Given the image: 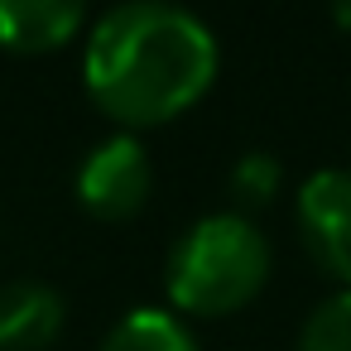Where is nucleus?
I'll return each instance as SVG.
<instances>
[{"label": "nucleus", "mask_w": 351, "mask_h": 351, "mask_svg": "<svg viewBox=\"0 0 351 351\" xmlns=\"http://www.w3.org/2000/svg\"><path fill=\"white\" fill-rule=\"evenodd\" d=\"M217 34L178 0H121L82 44L87 97L130 135L183 116L217 77Z\"/></svg>", "instance_id": "f257e3e1"}, {"label": "nucleus", "mask_w": 351, "mask_h": 351, "mask_svg": "<svg viewBox=\"0 0 351 351\" xmlns=\"http://www.w3.org/2000/svg\"><path fill=\"white\" fill-rule=\"evenodd\" d=\"M269 279V241L245 212L197 217L164 260V289L178 313L221 317L245 308Z\"/></svg>", "instance_id": "f03ea898"}, {"label": "nucleus", "mask_w": 351, "mask_h": 351, "mask_svg": "<svg viewBox=\"0 0 351 351\" xmlns=\"http://www.w3.org/2000/svg\"><path fill=\"white\" fill-rule=\"evenodd\" d=\"M73 183H77V202H82L92 217H101V221H125V217H135V212L149 202L154 164H149L145 145H140L130 130H121V135L97 140V145L82 154Z\"/></svg>", "instance_id": "7ed1b4c3"}, {"label": "nucleus", "mask_w": 351, "mask_h": 351, "mask_svg": "<svg viewBox=\"0 0 351 351\" xmlns=\"http://www.w3.org/2000/svg\"><path fill=\"white\" fill-rule=\"evenodd\" d=\"M298 236L313 265L351 284V169H317L293 197Z\"/></svg>", "instance_id": "20e7f679"}, {"label": "nucleus", "mask_w": 351, "mask_h": 351, "mask_svg": "<svg viewBox=\"0 0 351 351\" xmlns=\"http://www.w3.org/2000/svg\"><path fill=\"white\" fill-rule=\"evenodd\" d=\"M68 322V303L44 279L0 284V351H49Z\"/></svg>", "instance_id": "39448f33"}, {"label": "nucleus", "mask_w": 351, "mask_h": 351, "mask_svg": "<svg viewBox=\"0 0 351 351\" xmlns=\"http://www.w3.org/2000/svg\"><path fill=\"white\" fill-rule=\"evenodd\" d=\"M87 25V0H0V49L53 53Z\"/></svg>", "instance_id": "423d86ee"}, {"label": "nucleus", "mask_w": 351, "mask_h": 351, "mask_svg": "<svg viewBox=\"0 0 351 351\" xmlns=\"http://www.w3.org/2000/svg\"><path fill=\"white\" fill-rule=\"evenodd\" d=\"M97 351H197L188 322L169 308H130L111 322Z\"/></svg>", "instance_id": "0eeeda50"}, {"label": "nucleus", "mask_w": 351, "mask_h": 351, "mask_svg": "<svg viewBox=\"0 0 351 351\" xmlns=\"http://www.w3.org/2000/svg\"><path fill=\"white\" fill-rule=\"evenodd\" d=\"M293 351H351V289L322 298L303 317V332H298Z\"/></svg>", "instance_id": "6e6552de"}, {"label": "nucleus", "mask_w": 351, "mask_h": 351, "mask_svg": "<svg viewBox=\"0 0 351 351\" xmlns=\"http://www.w3.org/2000/svg\"><path fill=\"white\" fill-rule=\"evenodd\" d=\"M279 178H284L279 159H274L269 149H250V154H241V159L231 164V197H236L241 207H265V202L274 197Z\"/></svg>", "instance_id": "1a4fd4ad"}, {"label": "nucleus", "mask_w": 351, "mask_h": 351, "mask_svg": "<svg viewBox=\"0 0 351 351\" xmlns=\"http://www.w3.org/2000/svg\"><path fill=\"white\" fill-rule=\"evenodd\" d=\"M332 15H337L341 29H351V0H332Z\"/></svg>", "instance_id": "9d476101"}]
</instances>
